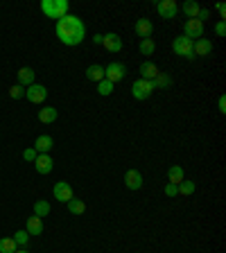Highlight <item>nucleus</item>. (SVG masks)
<instances>
[{"label": "nucleus", "mask_w": 226, "mask_h": 253, "mask_svg": "<svg viewBox=\"0 0 226 253\" xmlns=\"http://www.w3.org/2000/svg\"><path fill=\"white\" fill-rule=\"evenodd\" d=\"M156 12H158V16L165 20L170 18H176V14H179V5H176L174 0H161V2H156Z\"/></svg>", "instance_id": "7"}, {"label": "nucleus", "mask_w": 226, "mask_h": 253, "mask_svg": "<svg viewBox=\"0 0 226 253\" xmlns=\"http://www.w3.org/2000/svg\"><path fill=\"white\" fill-rule=\"evenodd\" d=\"M152 84H154L156 91H163V88H168V86L172 84V79H170L168 75H165V72H158V77H156L154 82H152Z\"/></svg>", "instance_id": "26"}, {"label": "nucleus", "mask_w": 226, "mask_h": 253, "mask_svg": "<svg viewBox=\"0 0 226 253\" xmlns=\"http://www.w3.org/2000/svg\"><path fill=\"white\" fill-rule=\"evenodd\" d=\"M215 34H217V36H226V23L224 20H220V23L215 25Z\"/></svg>", "instance_id": "34"}, {"label": "nucleus", "mask_w": 226, "mask_h": 253, "mask_svg": "<svg viewBox=\"0 0 226 253\" xmlns=\"http://www.w3.org/2000/svg\"><path fill=\"white\" fill-rule=\"evenodd\" d=\"M57 118H59V113H57V109H54V106H43V109L39 111V120L43 124H52Z\"/></svg>", "instance_id": "20"}, {"label": "nucleus", "mask_w": 226, "mask_h": 253, "mask_svg": "<svg viewBox=\"0 0 226 253\" xmlns=\"http://www.w3.org/2000/svg\"><path fill=\"white\" fill-rule=\"evenodd\" d=\"M176 192L183 197H190L194 195V181H181L179 186H176Z\"/></svg>", "instance_id": "27"}, {"label": "nucleus", "mask_w": 226, "mask_h": 253, "mask_svg": "<svg viewBox=\"0 0 226 253\" xmlns=\"http://www.w3.org/2000/svg\"><path fill=\"white\" fill-rule=\"evenodd\" d=\"M181 9H183V14H186L188 18H197V16H199V2H197V0H186V2H183V5H181Z\"/></svg>", "instance_id": "21"}, {"label": "nucleus", "mask_w": 226, "mask_h": 253, "mask_svg": "<svg viewBox=\"0 0 226 253\" xmlns=\"http://www.w3.org/2000/svg\"><path fill=\"white\" fill-rule=\"evenodd\" d=\"M192 52H194V57H201V59H206L213 54V41L206 39V36H201V39H197L192 43Z\"/></svg>", "instance_id": "9"}, {"label": "nucleus", "mask_w": 226, "mask_h": 253, "mask_svg": "<svg viewBox=\"0 0 226 253\" xmlns=\"http://www.w3.org/2000/svg\"><path fill=\"white\" fill-rule=\"evenodd\" d=\"M124 77H127V68H124V64H120V61H111V64L104 68V79L111 82V84L122 82Z\"/></svg>", "instance_id": "4"}, {"label": "nucleus", "mask_w": 226, "mask_h": 253, "mask_svg": "<svg viewBox=\"0 0 226 253\" xmlns=\"http://www.w3.org/2000/svg\"><path fill=\"white\" fill-rule=\"evenodd\" d=\"M36 156H39V154H36V150H34V147H27V150L23 152V158H25L27 163H34V161H36Z\"/></svg>", "instance_id": "32"}, {"label": "nucleus", "mask_w": 226, "mask_h": 253, "mask_svg": "<svg viewBox=\"0 0 226 253\" xmlns=\"http://www.w3.org/2000/svg\"><path fill=\"white\" fill-rule=\"evenodd\" d=\"M9 98L12 100H20V98H25V88L20 84H14L12 88H9Z\"/></svg>", "instance_id": "31"}, {"label": "nucleus", "mask_w": 226, "mask_h": 253, "mask_svg": "<svg viewBox=\"0 0 226 253\" xmlns=\"http://www.w3.org/2000/svg\"><path fill=\"white\" fill-rule=\"evenodd\" d=\"M14 253H30V251H27V249H16Z\"/></svg>", "instance_id": "38"}, {"label": "nucleus", "mask_w": 226, "mask_h": 253, "mask_svg": "<svg viewBox=\"0 0 226 253\" xmlns=\"http://www.w3.org/2000/svg\"><path fill=\"white\" fill-rule=\"evenodd\" d=\"M12 240L16 242V247L18 249H25V244L30 242V235H27V231H16Z\"/></svg>", "instance_id": "29"}, {"label": "nucleus", "mask_w": 226, "mask_h": 253, "mask_svg": "<svg viewBox=\"0 0 226 253\" xmlns=\"http://www.w3.org/2000/svg\"><path fill=\"white\" fill-rule=\"evenodd\" d=\"M54 34L59 36V41H61L64 46L75 48V46H79V43L86 39V25H84V20L79 18V16L66 14L64 18L57 20V25H54Z\"/></svg>", "instance_id": "1"}, {"label": "nucleus", "mask_w": 226, "mask_h": 253, "mask_svg": "<svg viewBox=\"0 0 226 253\" xmlns=\"http://www.w3.org/2000/svg\"><path fill=\"white\" fill-rule=\"evenodd\" d=\"M41 12L48 16V18H64L68 14V0H43L41 2Z\"/></svg>", "instance_id": "2"}, {"label": "nucleus", "mask_w": 226, "mask_h": 253, "mask_svg": "<svg viewBox=\"0 0 226 253\" xmlns=\"http://www.w3.org/2000/svg\"><path fill=\"white\" fill-rule=\"evenodd\" d=\"M217 109H220V113H226V98L224 95H220V100H217Z\"/></svg>", "instance_id": "35"}, {"label": "nucleus", "mask_w": 226, "mask_h": 253, "mask_svg": "<svg viewBox=\"0 0 226 253\" xmlns=\"http://www.w3.org/2000/svg\"><path fill=\"white\" fill-rule=\"evenodd\" d=\"M168 181L174 183V186H179L181 181H186V172H183L181 165H172V168L168 169Z\"/></svg>", "instance_id": "19"}, {"label": "nucleus", "mask_w": 226, "mask_h": 253, "mask_svg": "<svg viewBox=\"0 0 226 253\" xmlns=\"http://www.w3.org/2000/svg\"><path fill=\"white\" fill-rule=\"evenodd\" d=\"M50 215V203L45 202V199H39V202L34 203V217H48Z\"/></svg>", "instance_id": "24"}, {"label": "nucleus", "mask_w": 226, "mask_h": 253, "mask_svg": "<svg viewBox=\"0 0 226 253\" xmlns=\"http://www.w3.org/2000/svg\"><path fill=\"white\" fill-rule=\"evenodd\" d=\"M136 34L140 36V39H152V32H154V25H152V20L149 18H138L134 25Z\"/></svg>", "instance_id": "13"}, {"label": "nucleus", "mask_w": 226, "mask_h": 253, "mask_svg": "<svg viewBox=\"0 0 226 253\" xmlns=\"http://www.w3.org/2000/svg\"><path fill=\"white\" fill-rule=\"evenodd\" d=\"M217 14H220L222 20L226 18V5H224V2H217Z\"/></svg>", "instance_id": "36"}, {"label": "nucleus", "mask_w": 226, "mask_h": 253, "mask_svg": "<svg viewBox=\"0 0 226 253\" xmlns=\"http://www.w3.org/2000/svg\"><path fill=\"white\" fill-rule=\"evenodd\" d=\"M124 186L129 190H140L142 188V174L138 169H129V172L124 174Z\"/></svg>", "instance_id": "15"}, {"label": "nucleus", "mask_w": 226, "mask_h": 253, "mask_svg": "<svg viewBox=\"0 0 226 253\" xmlns=\"http://www.w3.org/2000/svg\"><path fill=\"white\" fill-rule=\"evenodd\" d=\"M192 43L194 41H190L188 36H176V39L172 41V50H174V54H179V57H183V59H194Z\"/></svg>", "instance_id": "5"}, {"label": "nucleus", "mask_w": 226, "mask_h": 253, "mask_svg": "<svg viewBox=\"0 0 226 253\" xmlns=\"http://www.w3.org/2000/svg\"><path fill=\"white\" fill-rule=\"evenodd\" d=\"M25 98L32 104H43L45 98H48V88L43 84H32L25 88Z\"/></svg>", "instance_id": "8"}, {"label": "nucleus", "mask_w": 226, "mask_h": 253, "mask_svg": "<svg viewBox=\"0 0 226 253\" xmlns=\"http://www.w3.org/2000/svg\"><path fill=\"white\" fill-rule=\"evenodd\" d=\"M183 36H188L190 41H197L204 36V23H199L197 18H188L183 23Z\"/></svg>", "instance_id": "6"}, {"label": "nucleus", "mask_w": 226, "mask_h": 253, "mask_svg": "<svg viewBox=\"0 0 226 253\" xmlns=\"http://www.w3.org/2000/svg\"><path fill=\"white\" fill-rule=\"evenodd\" d=\"M16 242L12 240V237H2V240H0V253H14L16 251Z\"/></svg>", "instance_id": "30"}, {"label": "nucleus", "mask_w": 226, "mask_h": 253, "mask_svg": "<svg viewBox=\"0 0 226 253\" xmlns=\"http://www.w3.org/2000/svg\"><path fill=\"white\" fill-rule=\"evenodd\" d=\"M158 66L154 64V61H142L140 64V79H149V82H154L156 77H158Z\"/></svg>", "instance_id": "14"}, {"label": "nucleus", "mask_w": 226, "mask_h": 253, "mask_svg": "<svg viewBox=\"0 0 226 253\" xmlns=\"http://www.w3.org/2000/svg\"><path fill=\"white\" fill-rule=\"evenodd\" d=\"M113 86H116V84H111V82L102 79V82H97V93H100L102 98H109L111 93H113Z\"/></svg>", "instance_id": "28"}, {"label": "nucleus", "mask_w": 226, "mask_h": 253, "mask_svg": "<svg viewBox=\"0 0 226 253\" xmlns=\"http://www.w3.org/2000/svg\"><path fill=\"white\" fill-rule=\"evenodd\" d=\"M52 195H54V199L57 202H61V203H68L72 199V188L68 186L66 181H59V183H54V190H52Z\"/></svg>", "instance_id": "10"}, {"label": "nucleus", "mask_w": 226, "mask_h": 253, "mask_svg": "<svg viewBox=\"0 0 226 253\" xmlns=\"http://www.w3.org/2000/svg\"><path fill=\"white\" fill-rule=\"evenodd\" d=\"M156 88H154V84L149 82V79H136L134 84H131V95H134V100H147V98H152V93H154Z\"/></svg>", "instance_id": "3"}, {"label": "nucleus", "mask_w": 226, "mask_h": 253, "mask_svg": "<svg viewBox=\"0 0 226 253\" xmlns=\"http://www.w3.org/2000/svg\"><path fill=\"white\" fill-rule=\"evenodd\" d=\"M102 39H104V34H95V36H93V43H97V46H102Z\"/></svg>", "instance_id": "37"}, {"label": "nucleus", "mask_w": 226, "mask_h": 253, "mask_svg": "<svg viewBox=\"0 0 226 253\" xmlns=\"http://www.w3.org/2000/svg\"><path fill=\"white\" fill-rule=\"evenodd\" d=\"M25 231H27V235H41L43 233V219L41 217H30L27 219V226H25Z\"/></svg>", "instance_id": "17"}, {"label": "nucleus", "mask_w": 226, "mask_h": 253, "mask_svg": "<svg viewBox=\"0 0 226 253\" xmlns=\"http://www.w3.org/2000/svg\"><path fill=\"white\" fill-rule=\"evenodd\" d=\"M34 75H36V72L32 70V68H20L18 70V84L23 86V88H27V86H32L34 84Z\"/></svg>", "instance_id": "18"}, {"label": "nucleus", "mask_w": 226, "mask_h": 253, "mask_svg": "<svg viewBox=\"0 0 226 253\" xmlns=\"http://www.w3.org/2000/svg\"><path fill=\"white\" fill-rule=\"evenodd\" d=\"M138 50H140V54H145V57H152L156 50V43L154 39H140V43H138Z\"/></svg>", "instance_id": "23"}, {"label": "nucleus", "mask_w": 226, "mask_h": 253, "mask_svg": "<svg viewBox=\"0 0 226 253\" xmlns=\"http://www.w3.org/2000/svg\"><path fill=\"white\" fill-rule=\"evenodd\" d=\"M68 213H72V215H84V213H86V203L82 202V199H75V197H72L70 202H68Z\"/></svg>", "instance_id": "25"}, {"label": "nucleus", "mask_w": 226, "mask_h": 253, "mask_svg": "<svg viewBox=\"0 0 226 253\" xmlns=\"http://www.w3.org/2000/svg\"><path fill=\"white\" fill-rule=\"evenodd\" d=\"M102 46H104V50H109V52H113V54H118V52H122V39H120L116 32H109V34H104Z\"/></svg>", "instance_id": "11"}, {"label": "nucleus", "mask_w": 226, "mask_h": 253, "mask_svg": "<svg viewBox=\"0 0 226 253\" xmlns=\"http://www.w3.org/2000/svg\"><path fill=\"white\" fill-rule=\"evenodd\" d=\"M52 145H54L52 136L43 134V136H39V138H36V143H34V150H36V154H50Z\"/></svg>", "instance_id": "16"}, {"label": "nucleus", "mask_w": 226, "mask_h": 253, "mask_svg": "<svg viewBox=\"0 0 226 253\" xmlns=\"http://www.w3.org/2000/svg\"><path fill=\"white\" fill-rule=\"evenodd\" d=\"M163 192H165V197H176V195H179V192H176V186H174V183H168Z\"/></svg>", "instance_id": "33"}, {"label": "nucleus", "mask_w": 226, "mask_h": 253, "mask_svg": "<svg viewBox=\"0 0 226 253\" xmlns=\"http://www.w3.org/2000/svg\"><path fill=\"white\" fill-rule=\"evenodd\" d=\"M86 79H90V82H102L104 79V66H97V64L88 66V68H86Z\"/></svg>", "instance_id": "22"}, {"label": "nucleus", "mask_w": 226, "mask_h": 253, "mask_svg": "<svg viewBox=\"0 0 226 253\" xmlns=\"http://www.w3.org/2000/svg\"><path fill=\"white\" fill-rule=\"evenodd\" d=\"M34 168H36L39 174H50L52 168H54V161L50 158V154H39L36 161H34Z\"/></svg>", "instance_id": "12"}]
</instances>
